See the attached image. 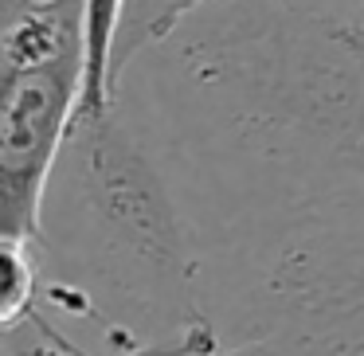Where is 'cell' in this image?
<instances>
[{"label":"cell","mask_w":364,"mask_h":356,"mask_svg":"<svg viewBox=\"0 0 364 356\" xmlns=\"http://www.w3.org/2000/svg\"><path fill=\"white\" fill-rule=\"evenodd\" d=\"M114 90L157 134L200 235L364 188L360 0H208Z\"/></svg>","instance_id":"1"},{"label":"cell","mask_w":364,"mask_h":356,"mask_svg":"<svg viewBox=\"0 0 364 356\" xmlns=\"http://www.w3.org/2000/svg\"><path fill=\"white\" fill-rule=\"evenodd\" d=\"M32 243L40 306L95 321L118 345L181 340L208 325L204 235L126 90L75 118Z\"/></svg>","instance_id":"2"},{"label":"cell","mask_w":364,"mask_h":356,"mask_svg":"<svg viewBox=\"0 0 364 356\" xmlns=\"http://www.w3.org/2000/svg\"><path fill=\"white\" fill-rule=\"evenodd\" d=\"M204 313L223 348L364 356V188L204 235Z\"/></svg>","instance_id":"3"},{"label":"cell","mask_w":364,"mask_h":356,"mask_svg":"<svg viewBox=\"0 0 364 356\" xmlns=\"http://www.w3.org/2000/svg\"><path fill=\"white\" fill-rule=\"evenodd\" d=\"M87 90V48L0 63V239H36Z\"/></svg>","instance_id":"4"},{"label":"cell","mask_w":364,"mask_h":356,"mask_svg":"<svg viewBox=\"0 0 364 356\" xmlns=\"http://www.w3.org/2000/svg\"><path fill=\"white\" fill-rule=\"evenodd\" d=\"M208 0H122L118 32H114V51H110V87L134 67L137 55L161 43L184 16L204 9Z\"/></svg>","instance_id":"5"},{"label":"cell","mask_w":364,"mask_h":356,"mask_svg":"<svg viewBox=\"0 0 364 356\" xmlns=\"http://www.w3.org/2000/svg\"><path fill=\"white\" fill-rule=\"evenodd\" d=\"M118 16H122V0H87V90H82L79 118L106 110L114 98L110 51H114Z\"/></svg>","instance_id":"6"},{"label":"cell","mask_w":364,"mask_h":356,"mask_svg":"<svg viewBox=\"0 0 364 356\" xmlns=\"http://www.w3.org/2000/svg\"><path fill=\"white\" fill-rule=\"evenodd\" d=\"M0 270H4V290H0V329H4L40 306L43 262L32 239H0Z\"/></svg>","instance_id":"7"},{"label":"cell","mask_w":364,"mask_h":356,"mask_svg":"<svg viewBox=\"0 0 364 356\" xmlns=\"http://www.w3.org/2000/svg\"><path fill=\"white\" fill-rule=\"evenodd\" d=\"M360 4H364V0H360Z\"/></svg>","instance_id":"8"}]
</instances>
